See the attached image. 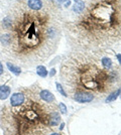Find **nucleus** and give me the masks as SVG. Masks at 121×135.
I'll return each mask as SVG.
<instances>
[{
	"mask_svg": "<svg viewBox=\"0 0 121 135\" xmlns=\"http://www.w3.org/2000/svg\"><path fill=\"white\" fill-rule=\"evenodd\" d=\"M85 8L63 20L71 51H106L121 41V0H84Z\"/></svg>",
	"mask_w": 121,
	"mask_h": 135,
	"instance_id": "obj_1",
	"label": "nucleus"
},
{
	"mask_svg": "<svg viewBox=\"0 0 121 135\" xmlns=\"http://www.w3.org/2000/svg\"><path fill=\"white\" fill-rule=\"evenodd\" d=\"M18 11L14 25L16 51L27 61H46L56 52L62 38L61 7L52 1L46 10L33 11L20 7Z\"/></svg>",
	"mask_w": 121,
	"mask_h": 135,
	"instance_id": "obj_2",
	"label": "nucleus"
},
{
	"mask_svg": "<svg viewBox=\"0 0 121 135\" xmlns=\"http://www.w3.org/2000/svg\"><path fill=\"white\" fill-rule=\"evenodd\" d=\"M104 51H71L60 68V78L68 97L78 92L104 98L121 88V68L106 69L101 57Z\"/></svg>",
	"mask_w": 121,
	"mask_h": 135,
	"instance_id": "obj_3",
	"label": "nucleus"
},
{
	"mask_svg": "<svg viewBox=\"0 0 121 135\" xmlns=\"http://www.w3.org/2000/svg\"><path fill=\"white\" fill-rule=\"evenodd\" d=\"M71 98L74 100V101L78 102V103H89V102L93 101L95 99V97L93 94H90V93H86V92H78V93H75L71 96Z\"/></svg>",
	"mask_w": 121,
	"mask_h": 135,
	"instance_id": "obj_4",
	"label": "nucleus"
},
{
	"mask_svg": "<svg viewBox=\"0 0 121 135\" xmlns=\"http://www.w3.org/2000/svg\"><path fill=\"white\" fill-rule=\"evenodd\" d=\"M25 101H26V99H25L24 94L22 92H17V93L12 94L11 98H10V105L13 108H16L21 106Z\"/></svg>",
	"mask_w": 121,
	"mask_h": 135,
	"instance_id": "obj_5",
	"label": "nucleus"
},
{
	"mask_svg": "<svg viewBox=\"0 0 121 135\" xmlns=\"http://www.w3.org/2000/svg\"><path fill=\"white\" fill-rule=\"evenodd\" d=\"M26 5L33 11H40L45 7V2L42 0H27Z\"/></svg>",
	"mask_w": 121,
	"mask_h": 135,
	"instance_id": "obj_6",
	"label": "nucleus"
},
{
	"mask_svg": "<svg viewBox=\"0 0 121 135\" xmlns=\"http://www.w3.org/2000/svg\"><path fill=\"white\" fill-rule=\"evenodd\" d=\"M40 98L46 103H54L56 102V97L49 90H41L40 92Z\"/></svg>",
	"mask_w": 121,
	"mask_h": 135,
	"instance_id": "obj_7",
	"label": "nucleus"
},
{
	"mask_svg": "<svg viewBox=\"0 0 121 135\" xmlns=\"http://www.w3.org/2000/svg\"><path fill=\"white\" fill-rule=\"evenodd\" d=\"M49 121H50V125H51V126H57V125H59V124L61 123V121H62L61 115H60L58 112H56V111H52V112L50 114Z\"/></svg>",
	"mask_w": 121,
	"mask_h": 135,
	"instance_id": "obj_8",
	"label": "nucleus"
},
{
	"mask_svg": "<svg viewBox=\"0 0 121 135\" xmlns=\"http://www.w3.org/2000/svg\"><path fill=\"white\" fill-rule=\"evenodd\" d=\"M11 89L6 86V85H1L0 86V100H6L9 95H10Z\"/></svg>",
	"mask_w": 121,
	"mask_h": 135,
	"instance_id": "obj_9",
	"label": "nucleus"
},
{
	"mask_svg": "<svg viewBox=\"0 0 121 135\" xmlns=\"http://www.w3.org/2000/svg\"><path fill=\"white\" fill-rule=\"evenodd\" d=\"M85 8V2L84 0H79L78 2H76L73 8H72V11L74 12L75 14H79L81 12L83 11V9Z\"/></svg>",
	"mask_w": 121,
	"mask_h": 135,
	"instance_id": "obj_10",
	"label": "nucleus"
},
{
	"mask_svg": "<svg viewBox=\"0 0 121 135\" xmlns=\"http://www.w3.org/2000/svg\"><path fill=\"white\" fill-rule=\"evenodd\" d=\"M120 93H121V88H118V89L114 90L113 92H111L109 95L107 96L105 102L106 103H110V102H113L115 101V100H117V97L120 95Z\"/></svg>",
	"mask_w": 121,
	"mask_h": 135,
	"instance_id": "obj_11",
	"label": "nucleus"
},
{
	"mask_svg": "<svg viewBox=\"0 0 121 135\" xmlns=\"http://www.w3.org/2000/svg\"><path fill=\"white\" fill-rule=\"evenodd\" d=\"M6 66H7V68H8V70H9L11 73L14 74L15 76H19V75L21 74V69H20L19 67H16V66L12 65L11 62H7Z\"/></svg>",
	"mask_w": 121,
	"mask_h": 135,
	"instance_id": "obj_12",
	"label": "nucleus"
},
{
	"mask_svg": "<svg viewBox=\"0 0 121 135\" xmlns=\"http://www.w3.org/2000/svg\"><path fill=\"white\" fill-rule=\"evenodd\" d=\"M36 74L41 78H46L49 72H47V70H46V68L45 66H37L36 67Z\"/></svg>",
	"mask_w": 121,
	"mask_h": 135,
	"instance_id": "obj_13",
	"label": "nucleus"
},
{
	"mask_svg": "<svg viewBox=\"0 0 121 135\" xmlns=\"http://www.w3.org/2000/svg\"><path fill=\"white\" fill-rule=\"evenodd\" d=\"M0 41H1L2 44H5V45H10L12 42V35L8 33L2 34V35L0 36Z\"/></svg>",
	"mask_w": 121,
	"mask_h": 135,
	"instance_id": "obj_14",
	"label": "nucleus"
},
{
	"mask_svg": "<svg viewBox=\"0 0 121 135\" xmlns=\"http://www.w3.org/2000/svg\"><path fill=\"white\" fill-rule=\"evenodd\" d=\"M56 87H57V90L59 91V93H60V94H62L64 97H68V94H67V92H66V90L64 89L63 85L61 84V83L57 82V83H56Z\"/></svg>",
	"mask_w": 121,
	"mask_h": 135,
	"instance_id": "obj_15",
	"label": "nucleus"
},
{
	"mask_svg": "<svg viewBox=\"0 0 121 135\" xmlns=\"http://www.w3.org/2000/svg\"><path fill=\"white\" fill-rule=\"evenodd\" d=\"M2 24H3V27L4 28H10L13 25V21L10 18H5V19H3Z\"/></svg>",
	"mask_w": 121,
	"mask_h": 135,
	"instance_id": "obj_16",
	"label": "nucleus"
},
{
	"mask_svg": "<svg viewBox=\"0 0 121 135\" xmlns=\"http://www.w3.org/2000/svg\"><path fill=\"white\" fill-rule=\"evenodd\" d=\"M59 109H60V111H61L62 114H67V107H66V105L64 103H60L59 104Z\"/></svg>",
	"mask_w": 121,
	"mask_h": 135,
	"instance_id": "obj_17",
	"label": "nucleus"
},
{
	"mask_svg": "<svg viewBox=\"0 0 121 135\" xmlns=\"http://www.w3.org/2000/svg\"><path fill=\"white\" fill-rule=\"evenodd\" d=\"M56 73H57V71H56V69H55V68H52V70L50 71V76H51V77H54V76L56 75Z\"/></svg>",
	"mask_w": 121,
	"mask_h": 135,
	"instance_id": "obj_18",
	"label": "nucleus"
},
{
	"mask_svg": "<svg viewBox=\"0 0 121 135\" xmlns=\"http://www.w3.org/2000/svg\"><path fill=\"white\" fill-rule=\"evenodd\" d=\"M116 59H117V62H119L120 68H121V54H117V55H116Z\"/></svg>",
	"mask_w": 121,
	"mask_h": 135,
	"instance_id": "obj_19",
	"label": "nucleus"
},
{
	"mask_svg": "<svg viewBox=\"0 0 121 135\" xmlns=\"http://www.w3.org/2000/svg\"><path fill=\"white\" fill-rule=\"evenodd\" d=\"M4 72V70H3V66H2V64L0 62V76H2V74Z\"/></svg>",
	"mask_w": 121,
	"mask_h": 135,
	"instance_id": "obj_20",
	"label": "nucleus"
},
{
	"mask_svg": "<svg viewBox=\"0 0 121 135\" xmlns=\"http://www.w3.org/2000/svg\"><path fill=\"white\" fill-rule=\"evenodd\" d=\"M59 3H64V2H67L68 0H57Z\"/></svg>",
	"mask_w": 121,
	"mask_h": 135,
	"instance_id": "obj_21",
	"label": "nucleus"
},
{
	"mask_svg": "<svg viewBox=\"0 0 121 135\" xmlns=\"http://www.w3.org/2000/svg\"><path fill=\"white\" fill-rule=\"evenodd\" d=\"M71 5V1H67V3H66V7H69V6Z\"/></svg>",
	"mask_w": 121,
	"mask_h": 135,
	"instance_id": "obj_22",
	"label": "nucleus"
},
{
	"mask_svg": "<svg viewBox=\"0 0 121 135\" xmlns=\"http://www.w3.org/2000/svg\"><path fill=\"white\" fill-rule=\"evenodd\" d=\"M51 135H61L60 133H52Z\"/></svg>",
	"mask_w": 121,
	"mask_h": 135,
	"instance_id": "obj_23",
	"label": "nucleus"
},
{
	"mask_svg": "<svg viewBox=\"0 0 121 135\" xmlns=\"http://www.w3.org/2000/svg\"><path fill=\"white\" fill-rule=\"evenodd\" d=\"M74 1H75V3H76V2H78V1H79V0H74Z\"/></svg>",
	"mask_w": 121,
	"mask_h": 135,
	"instance_id": "obj_24",
	"label": "nucleus"
}]
</instances>
